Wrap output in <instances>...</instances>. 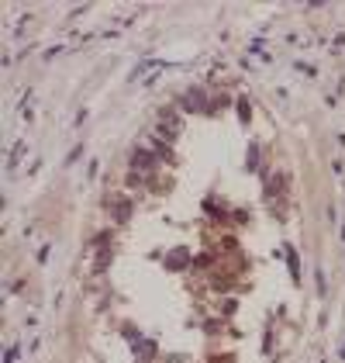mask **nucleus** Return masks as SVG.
Returning a JSON list of instances; mask_svg holds the SVG:
<instances>
[{
    "label": "nucleus",
    "mask_w": 345,
    "mask_h": 363,
    "mask_svg": "<svg viewBox=\"0 0 345 363\" xmlns=\"http://www.w3.org/2000/svg\"><path fill=\"white\" fill-rule=\"evenodd\" d=\"M342 357H345V346H342Z\"/></svg>",
    "instance_id": "nucleus-1"
}]
</instances>
